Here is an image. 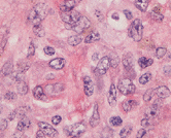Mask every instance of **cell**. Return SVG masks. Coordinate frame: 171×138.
<instances>
[{
	"instance_id": "1",
	"label": "cell",
	"mask_w": 171,
	"mask_h": 138,
	"mask_svg": "<svg viewBox=\"0 0 171 138\" xmlns=\"http://www.w3.org/2000/svg\"><path fill=\"white\" fill-rule=\"evenodd\" d=\"M46 13V5L45 3H38L31 9V12L28 15L29 22L33 23V25L41 24L42 20L45 19Z\"/></svg>"
},
{
	"instance_id": "2",
	"label": "cell",
	"mask_w": 171,
	"mask_h": 138,
	"mask_svg": "<svg viewBox=\"0 0 171 138\" xmlns=\"http://www.w3.org/2000/svg\"><path fill=\"white\" fill-rule=\"evenodd\" d=\"M129 35L133 40L135 41H140L142 39V34H143V25L140 19H135L131 23V25L129 27Z\"/></svg>"
},
{
	"instance_id": "3",
	"label": "cell",
	"mask_w": 171,
	"mask_h": 138,
	"mask_svg": "<svg viewBox=\"0 0 171 138\" xmlns=\"http://www.w3.org/2000/svg\"><path fill=\"white\" fill-rule=\"evenodd\" d=\"M161 105H162V101L161 100H156V102L153 104L152 106H150L145 112V117L150 122L152 125L156 124L157 121L159 120L160 112H161Z\"/></svg>"
},
{
	"instance_id": "4",
	"label": "cell",
	"mask_w": 171,
	"mask_h": 138,
	"mask_svg": "<svg viewBox=\"0 0 171 138\" xmlns=\"http://www.w3.org/2000/svg\"><path fill=\"white\" fill-rule=\"evenodd\" d=\"M90 26H91V22H90V20L88 18H86V17H82V18H80L74 25L66 24V28L73 30V31L76 32L78 34H80V33L85 32Z\"/></svg>"
},
{
	"instance_id": "5",
	"label": "cell",
	"mask_w": 171,
	"mask_h": 138,
	"mask_svg": "<svg viewBox=\"0 0 171 138\" xmlns=\"http://www.w3.org/2000/svg\"><path fill=\"white\" fill-rule=\"evenodd\" d=\"M118 89L121 94L123 95H132L135 92V86L132 83V80L130 79H122L119 82V87Z\"/></svg>"
},
{
	"instance_id": "6",
	"label": "cell",
	"mask_w": 171,
	"mask_h": 138,
	"mask_svg": "<svg viewBox=\"0 0 171 138\" xmlns=\"http://www.w3.org/2000/svg\"><path fill=\"white\" fill-rule=\"evenodd\" d=\"M64 132L71 137H78L86 132V125L83 123H76L72 126L65 127Z\"/></svg>"
},
{
	"instance_id": "7",
	"label": "cell",
	"mask_w": 171,
	"mask_h": 138,
	"mask_svg": "<svg viewBox=\"0 0 171 138\" xmlns=\"http://www.w3.org/2000/svg\"><path fill=\"white\" fill-rule=\"evenodd\" d=\"M82 18V15L78 12L71 11L67 12H61V19L65 24L68 25H74L78 20Z\"/></svg>"
},
{
	"instance_id": "8",
	"label": "cell",
	"mask_w": 171,
	"mask_h": 138,
	"mask_svg": "<svg viewBox=\"0 0 171 138\" xmlns=\"http://www.w3.org/2000/svg\"><path fill=\"white\" fill-rule=\"evenodd\" d=\"M109 66H110V61H109V57H103L101 60H99L98 64H97V68H96V71L98 74L100 75H103L105 74L107 72V70L109 69Z\"/></svg>"
},
{
	"instance_id": "9",
	"label": "cell",
	"mask_w": 171,
	"mask_h": 138,
	"mask_svg": "<svg viewBox=\"0 0 171 138\" xmlns=\"http://www.w3.org/2000/svg\"><path fill=\"white\" fill-rule=\"evenodd\" d=\"M38 127L40 128V130L45 133V135H48L50 137H56L58 135V132L54 127L51 125H49L48 123H43V122H39L38 123Z\"/></svg>"
},
{
	"instance_id": "10",
	"label": "cell",
	"mask_w": 171,
	"mask_h": 138,
	"mask_svg": "<svg viewBox=\"0 0 171 138\" xmlns=\"http://www.w3.org/2000/svg\"><path fill=\"white\" fill-rule=\"evenodd\" d=\"M65 86L63 83H55V85H48L45 88V91L48 94H58L64 91Z\"/></svg>"
},
{
	"instance_id": "11",
	"label": "cell",
	"mask_w": 171,
	"mask_h": 138,
	"mask_svg": "<svg viewBox=\"0 0 171 138\" xmlns=\"http://www.w3.org/2000/svg\"><path fill=\"white\" fill-rule=\"evenodd\" d=\"M83 83H85V87H83V89H85L86 95L88 97L92 96V94L94 93V83L92 82L91 77H90V76H85V77H83Z\"/></svg>"
},
{
	"instance_id": "12",
	"label": "cell",
	"mask_w": 171,
	"mask_h": 138,
	"mask_svg": "<svg viewBox=\"0 0 171 138\" xmlns=\"http://www.w3.org/2000/svg\"><path fill=\"white\" fill-rule=\"evenodd\" d=\"M99 122H100V116H99L98 105H97V103H96L95 105H94L93 114H92L91 120H90V125H91V127H96V126H98Z\"/></svg>"
},
{
	"instance_id": "13",
	"label": "cell",
	"mask_w": 171,
	"mask_h": 138,
	"mask_svg": "<svg viewBox=\"0 0 171 138\" xmlns=\"http://www.w3.org/2000/svg\"><path fill=\"white\" fill-rule=\"evenodd\" d=\"M76 5L75 0H66L60 5V9H61V12H71L73 11L74 6Z\"/></svg>"
},
{
	"instance_id": "14",
	"label": "cell",
	"mask_w": 171,
	"mask_h": 138,
	"mask_svg": "<svg viewBox=\"0 0 171 138\" xmlns=\"http://www.w3.org/2000/svg\"><path fill=\"white\" fill-rule=\"evenodd\" d=\"M49 65L52 67L53 69H56V70H61L63 69V67L65 66V60L63 58H56L50 61Z\"/></svg>"
},
{
	"instance_id": "15",
	"label": "cell",
	"mask_w": 171,
	"mask_h": 138,
	"mask_svg": "<svg viewBox=\"0 0 171 138\" xmlns=\"http://www.w3.org/2000/svg\"><path fill=\"white\" fill-rule=\"evenodd\" d=\"M108 103L110 106H115L116 103V86L112 85L110 86L109 92H108Z\"/></svg>"
},
{
	"instance_id": "16",
	"label": "cell",
	"mask_w": 171,
	"mask_h": 138,
	"mask_svg": "<svg viewBox=\"0 0 171 138\" xmlns=\"http://www.w3.org/2000/svg\"><path fill=\"white\" fill-rule=\"evenodd\" d=\"M31 126V122H30V120L26 116L25 117H22L21 120L19 121L18 123V130L20 131H25L27 130L28 128H30Z\"/></svg>"
},
{
	"instance_id": "17",
	"label": "cell",
	"mask_w": 171,
	"mask_h": 138,
	"mask_svg": "<svg viewBox=\"0 0 171 138\" xmlns=\"http://www.w3.org/2000/svg\"><path fill=\"white\" fill-rule=\"evenodd\" d=\"M155 93L160 98H166L170 95V90L166 86H160L157 89H155Z\"/></svg>"
},
{
	"instance_id": "18",
	"label": "cell",
	"mask_w": 171,
	"mask_h": 138,
	"mask_svg": "<svg viewBox=\"0 0 171 138\" xmlns=\"http://www.w3.org/2000/svg\"><path fill=\"white\" fill-rule=\"evenodd\" d=\"M12 70H13V64H12V61H6L4 65H3L0 73H1L3 76H7L9 74H12Z\"/></svg>"
},
{
	"instance_id": "19",
	"label": "cell",
	"mask_w": 171,
	"mask_h": 138,
	"mask_svg": "<svg viewBox=\"0 0 171 138\" xmlns=\"http://www.w3.org/2000/svg\"><path fill=\"white\" fill-rule=\"evenodd\" d=\"M123 64L124 66H125L126 70H128V71H131L133 69V57L131 54H127L125 55L123 59Z\"/></svg>"
},
{
	"instance_id": "20",
	"label": "cell",
	"mask_w": 171,
	"mask_h": 138,
	"mask_svg": "<svg viewBox=\"0 0 171 138\" xmlns=\"http://www.w3.org/2000/svg\"><path fill=\"white\" fill-rule=\"evenodd\" d=\"M17 91H18V93L20 94V95H26L29 91V87L24 80H22V82H18V83H17Z\"/></svg>"
},
{
	"instance_id": "21",
	"label": "cell",
	"mask_w": 171,
	"mask_h": 138,
	"mask_svg": "<svg viewBox=\"0 0 171 138\" xmlns=\"http://www.w3.org/2000/svg\"><path fill=\"white\" fill-rule=\"evenodd\" d=\"M137 106V101L135 100H126L124 101L123 104H122V107L125 112H131V110L134 108V107Z\"/></svg>"
},
{
	"instance_id": "22",
	"label": "cell",
	"mask_w": 171,
	"mask_h": 138,
	"mask_svg": "<svg viewBox=\"0 0 171 138\" xmlns=\"http://www.w3.org/2000/svg\"><path fill=\"white\" fill-rule=\"evenodd\" d=\"M98 40H100V34L97 31H93V32L90 33L88 36H86L85 42L86 43H92V42L98 41Z\"/></svg>"
},
{
	"instance_id": "23",
	"label": "cell",
	"mask_w": 171,
	"mask_h": 138,
	"mask_svg": "<svg viewBox=\"0 0 171 138\" xmlns=\"http://www.w3.org/2000/svg\"><path fill=\"white\" fill-rule=\"evenodd\" d=\"M135 6L139 11L141 12H145L147 9V6H149V0H135Z\"/></svg>"
},
{
	"instance_id": "24",
	"label": "cell",
	"mask_w": 171,
	"mask_h": 138,
	"mask_svg": "<svg viewBox=\"0 0 171 138\" xmlns=\"http://www.w3.org/2000/svg\"><path fill=\"white\" fill-rule=\"evenodd\" d=\"M33 95L36 99H45V91L41 86H37L36 88L33 89Z\"/></svg>"
},
{
	"instance_id": "25",
	"label": "cell",
	"mask_w": 171,
	"mask_h": 138,
	"mask_svg": "<svg viewBox=\"0 0 171 138\" xmlns=\"http://www.w3.org/2000/svg\"><path fill=\"white\" fill-rule=\"evenodd\" d=\"M153 63H154L153 59H147V58H145V57H141V58L138 60L139 66L141 67L142 69H145V68H146V67L153 65Z\"/></svg>"
},
{
	"instance_id": "26",
	"label": "cell",
	"mask_w": 171,
	"mask_h": 138,
	"mask_svg": "<svg viewBox=\"0 0 171 138\" xmlns=\"http://www.w3.org/2000/svg\"><path fill=\"white\" fill-rule=\"evenodd\" d=\"M33 32H34V34L36 36H38V37H43L45 34V29H43V27L41 26V24L33 26Z\"/></svg>"
},
{
	"instance_id": "27",
	"label": "cell",
	"mask_w": 171,
	"mask_h": 138,
	"mask_svg": "<svg viewBox=\"0 0 171 138\" xmlns=\"http://www.w3.org/2000/svg\"><path fill=\"white\" fill-rule=\"evenodd\" d=\"M82 40H83L82 36L74 35V36H71V37L68 38V43L72 46H76V45H78L80 42H82Z\"/></svg>"
},
{
	"instance_id": "28",
	"label": "cell",
	"mask_w": 171,
	"mask_h": 138,
	"mask_svg": "<svg viewBox=\"0 0 171 138\" xmlns=\"http://www.w3.org/2000/svg\"><path fill=\"white\" fill-rule=\"evenodd\" d=\"M131 132H132V127L131 126H126V127H124L122 130H121L120 136H121V138H127L130 135V134H131Z\"/></svg>"
},
{
	"instance_id": "29",
	"label": "cell",
	"mask_w": 171,
	"mask_h": 138,
	"mask_svg": "<svg viewBox=\"0 0 171 138\" xmlns=\"http://www.w3.org/2000/svg\"><path fill=\"white\" fill-rule=\"evenodd\" d=\"M109 61H110V66L112 67H116L119 65L120 63V58L116 54H110V57H109Z\"/></svg>"
},
{
	"instance_id": "30",
	"label": "cell",
	"mask_w": 171,
	"mask_h": 138,
	"mask_svg": "<svg viewBox=\"0 0 171 138\" xmlns=\"http://www.w3.org/2000/svg\"><path fill=\"white\" fill-rule=\"evenodd\" d=\"M152 79V74H150V72H146L145 74H142L141 77L139 79V83H141V85H145L150 82V80Z\"/></svg>"
},
{
	"instance_id": "31",
	"label": "cell",
	"mask_w": 171,
	"mask_h": 138,
	"mask_svg": "<svg viewBox=\"0 0 171 138\" xmlns=\"http://www.w3.org/2000/svg\"><path fill=\"white\" fill-rule=\"evenodd\" d=\"M154 94H155V89H150V90H147L145 94L143 95V100L145 101V102H149V101L152 100L153 98V96H154Z\"/></svg>"
},
{
	"instance_id": "32",
	"label": "cell",
	"mask_w": 171,
	"mask_h": 138,
	"mask_svg": "<svg viewBox=\"0 0 171 138\" xmlns=\"http://www.w3.org/2000/svg\"><path fill=\"white\" fill-rule=\"evenodd\" d=\"M16 112H17V116H20V117H22L26 116V113L29 112V108L28 107H26V106H22V107L17 108Z\"/></svg>"
},
{
	"instance_id": "33",
	"label": "cell",
	"mask_w": 171,
	"mask_h": 138,
	"mask_svg": "<svg viewBox=\"0 0 171 138\" xmlns=\"http://www.w3.org/2000/svg\"><path fill=\"white\" fill-rule=\"evenodd\" d=\"M122 123L123 121L120 117H112V119H110V124H112L113 127H119L122 125Z\"/></svg>"
},
{
	"instance_id": "34",
	"label": "cell",
	"mask_w": 171,
	"mask_h": 138,
	"mask_svg": "<svg viewBox=\"0 0 171 138\" xmlns=\"http://www.w3.org/2000/svg\"><path fill=\"white\" fill-rule=\"evenodd\" d=\"M7 40H8V34H5L3 36V38L1 39V42H0V55H1L3 53V50H4L6 43H7Z\"/></svg>"
},
{
	"instance_id": "35",
	"label": "cell",
	"mask_w": 171,
	"mask_h": 138,
	"mask_svg": "<svg viewBox=\"0 0 171 138\" xmlns=\"http://www.w3.org/2000/svg\"><path fill=\"white\" fill-rule=\"evenodd\" d=\"M150 18H152L153 20H155V21H157V22H162L164 20L163 15H161V13H158V12H152L150 13Z\"/></svg>"
},
{
	"instance_id": "36",
	"label": "cell",
	"mask_w": 171,
	"mask_h": 138,
	"mask_svg": "<svg viewBox=\"0 0 171 138\" xmlns=\"http://www.w3.org/2000/svg\"><path fill=\"white\" fill-rule=\"evenodd\" d=\"M166 54H167V50L165 48H159L156 50V57L158 59H162Z\"/></svg>"
},
{
	"instance_id": "37",
	"label": "cell",
	"mask_w": 171,
	"mask_h": 138,
	"mask_svg": "<svg viewBox=\"0 0 171 138\" xmlns=\"http://www.w3.org/2000/svg\"><path fill=\"white\" fill-rule=\"evenodd\" d=\"M112 130H110L109 128H105L101 133V138H112Z\"/></svg>"
},
{
	"instance_id": "38",
	"label": "cell",
	"mask_w": 171,
	"mask_h": 138,
	"mask_svg": "<svg viewBox=\"0 0 171 138\" xmlns=\"http://www.w3.org/2000/svg\"><path fill=\"white\" fill-rule=\"evenodd\" d=\"M4 98L8 101H13L17 99V95L13 92H6L4 94Z\"/></svg>"
},
{
	"instance_id": "39",
	"label": "cell",
	"mask_w": 171,
	"mask_h": 138,
	"mask_svg": "<svg viewBox=\"0 0 171 138\" xmlns=\"http://www.w3.org/2000/svg\"><path fill=\"white\" fill-rule=\"evenodd\" d=\"M34 54H35V45L31 42L28 46V54H27V57L30 58V57H32Z\"/></svg>"
},
{
	"instance_id": "40",
	"label": "cell",
	"mask_w": 171,
	"mask_h": 138,
	"mask_svg": "<svg viewBox=\"0 0 171 138\" xmlns=\"http://www.w3.org/2000/svg\"><path fill=\"white\" fill-rule=\"evenodd\" d=\"M43 52H45V55H48V56L55 55V49H53L52 46H45V48L43 49Z\"/></svg>"
},
{
	"instance_id": "41",
	"label": "cell",
	"mask_w": 171,
	"mask_h": 138,
	"mask_svg": "<svg viewBox=\"0 0 171 138\" xmlns=\"http://www.w3.org/2000/svg\"><path fill=\"white\" fill-rule=\"evenodd\" d=\"M7 128V121L5 119H0V131H3Z\"/></svg>"
},
{
	"instance_id": "42",
	"label": "cell",
	"mask_w": 171,
	"mask_h": 138,
	"mask_svg": "<svg viewBox=\"0 0 171 138\" xmlns=\"http://www.w3.org/2000/svg\"><path fill=\"white\" fill-rule=\"evenodd\" d=\"M13 138H26V136L24 135V131L17 130L13 134Z\"/></svg>"
},
{
	"instance_id": "43",
	"label": "cell",
	"mask_w": 171,
	"mask_h": 138,
	"mask_svg": "<svg viewBox=\"0 0 171 138\" xmlns=\"http://www.w3.org/2000/svg\"><path fill=\"white\" fill-rule=\"evenodd\" d=\"M61 121H62V117L60 116H55V117H53V119H52V122L54 125H58V124L61 123Z\"/></svg>"
},
{
	"instance_id": "44",
	"label": "cell",
	"mask_w": 171,
	"mask_h": 138,
	"mask_svg": "<svg viewBox=\"0 0 171 138\" xmlns=\"http://www.w3.org/2000/svg\"><path fill=\"white\" fill-rule=\"evenodd\" d=\"M163 72L165 75H171V66H168V65H165L163 67Z\"/></svg>"
},
{
	"instance_id": "45",
	"label": "cell",
	"mask_w": 171,
	"mask_h": 138,
	"mask_svg": "<svg viewBox=\"0 0 171 138\" xmlns=\"http://www.w3.org/2000/svg\"><path fill=\"white\" fill-rule=\"evenodd\" d=\"M95 16H96V18L98 19V21H100V22H102L103 20H104V17H103L102 13L100 12V11H95Z\"/></svg>"
},
{
	"instance_id": "46",
	"label": "cell",
	"mask_w": 171,
	"mask_h": 138,
	"mask_svg": "<svg viewBox=\"0 0 171 138\" xmlns=\"http://www.w3.org/2000/svg\"><path fill=\"white\" fill-rule=\"evenodd\" d=\"M145 134H146V132H145V129L139 130V131H138V133H137V135H136V138H143V137H145Z\"/></svg>"
},
{
	"instance_id": "47",
	"label": "cell",
	"mask_w": 171,
	"mask_h": 138,
	"mask_svg": "<svg viewBox=\"0 0 171 138\" xmlns=\"http://www.w3.org/2000/svg\"><path fill=\"white\" fill-rule=\"evenodd\" d=\"M124 15H125V17L127 18V20H132V18H133V16H132V13H131V12L130 11H124Z\"/></svg>"
},
{
	"instance_id": "48",
	"label": "cell",
	"mask_w": 171,
	"mask_h": 138,
	"mask_svg": "<svg viewBox=\"0 0 171 138\" xmlns=\"http://www.w3.org/2000/svg\"><path fill=\"white\" fill-rule=\"evenodd\" d=\"M16 117H17V112H16V110H12V112L8 114V120L9 121H13Z\"/></svg>"
},
{
	"instance_id": "49",
	"label": "cell",
	"mask_w": 171,
	"mask_h": 138,
	"mask_svg": "<svg viewBox=\"0 0 171 138\" xmlns=\"http://www.w3.org/2000/svg\"><path fill=\"white\" fill-rule=\"evenodd\" d=\"M36 138H45V133H43L41 130H39L38 132L36 133Z\"/></svg>"
},
{
	"instance_id": "50",
	"label": "cell",
	"mask_w": 171,
	"mask_h": 138,
	"mask_svg": "<svg viewBox=\"0 0 171 138\" xmlns=\"http://www.w3.org/2000/svg\"><path fill=\"white\" fill-rule=\"evenodd\" d=\"M55 79V74H48L46 75V79Z\"/></svg>"
},
{
	"instance_id": "51",
	"label": "cell",
	"mask_w": 171,
	"mask_h": 138,
	"mask_svg": "<svg viewBox=\"0 0 171 138\" xmlns=\"http://www.w3.org/2000/svg\"><path fill=\"white\" fill-rule=\"evenodd\" d=\"M160 11H161V7H159V6H157V7H155L153 9L154 12H158V13H160Z\"/></svg>"
},
{
	"instance_id": "52",
	"label": "cell",
	"mask_w": 171,
	"mask_h": 138,
	"mask_svg": "<svg viewBox=\"0 0 171 138\" xmlns=\"http://www.w3.org/2000/svg\"><path fill=\"white\" fill-rule=\"evenodd\" d=\"M97 59H98V54H94L93 55V61H97Z\"/></svg>"
},
{
	"instance_id": "53",
	"label": "cell",
	"mask_w": 171,
	"mask_h": 138,
	"mask_svg": "<svg viewBox=\"0 0 171 138\" xmlns=\"http://www.w3.org/2000/svg\"><path fill=\"white\" fill-rule=\"evenodd\" d=\"M112 19L119 20V15H118V13H113V15H112Z\"/></svg>"
},
{
	"instance_id": "54",
	"label": "cell",
	"mask_w": 171,
	"mask_h": 138,
	"mask_svg": "<svg viewBox=\"0 0 171 138\" xmlns=\"http://www.w3.org/2000/svg\"><path fill=\"white\" fill-rule=\"evenodd\" d=\"M2 112V110H1V106H0V112Z\"/></svg>"
},
{
	"instance_id": "55",
	"label": "cell",
	"mask_w": 171,
	"mask_h": 138,
	"mask_svg": "<svg viewBox=\"0 0 171 138\" xmlns=\"http://www.w3.org/2000/svg\"><path fill=\"white\" fill-rule=\"evenodd\" d=\"M71 138H76V137H71Z\"/></svg>"
},
{
	"instance_id": "56",
	"label": "cell",
	"mask_w": 171,
	"mask_h": 138,
	"mask_svg": "<svg viewBox=\"0 0 171 138\" xmlns=\"http://www.w3.org/2000/svg\"><path fill=\"white\" fill-rule=\"evenodd\" d=\"M0 74H1V73H0Z\"/></svg>"
}]
</instances>
